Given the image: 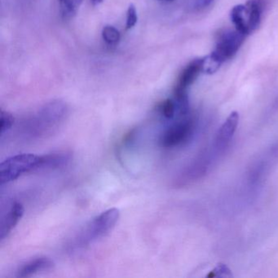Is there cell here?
Wrapping results in <instances>:
<instances>
[{"label": "cell", "mask_w": 278, "mask_h": 278, "mask_svg": "<svg viewBox=\"0 0 278 278\" xmlns=\"http://www.w3.org/2000/svg\"><path fill=\"white\" fill-rule=\"evenodd\" d=\"M68 108L62 100L47 103L20 125L21 136L29 141L45 139L55 134L66 121Z\"/></svg>", "instance_id": "cell-1"}, {"label": "cell", "mask_w": 278, "mask_h": 278, "mask_svg": "<svg viewBox=\"0 0 278 278\" xmlns=\"http://www.w3.org/2000/svg\"><path fill=\"white\" fill-rule=\"evenodd\" d=\"M119 219V211L118 209H108L100 213L74 237L70 248L72 249H82L101 239L112 231Z\"/></svg>", "instance_id": "cell-2"}, {"label": "cell", "mask_w": 278, "mask_h": 278, "mask_svg": "<svg viewBox=\"0 0 278 278\" xmlns=\"http://www.w3.org/2000/svg\"><path fill=\"white\" fill-rule=\"evenodd\" d=\"M41 155L21 154L12 156L0 164L1 185L17 180L23 175L40 171Z\"/></svg>", "instance_id": "cell-3"}, {"label": "cell", "mask_w": 278, "mask_h": 278, "mask_svg": "<svg viewBox=\"0 0 278 278\" xmlns=\"http://www.w3.org/2000/svg\"><path fill=\"white\" fill-rule=\"evenodd\" d=\"M194 121L190 117L176 118L168 125L159 136V145L164 149H173L186 143L194 130Z\"/></svg>", "instance_id": "cell-4"}, {"label": "cell", "mask_w": 278, "mask_h": 278, "mask_svg": "<svg viewBox=\"0 0 278 278\" xmlns=\"http://www.w3.org/2000/svg\"><path fill=\"white\" fill-rule=\"evenodd\" d=\"M239 123V114L233 111L228 117L227 119L221 125L217 131L215 139L213 141L212 146L210 150L212 152L217 159L225 154L229 145L231 143L233 135L237 131V126Z\"/></svg>", "instance_id": "cell-5"}, {"label": "cell", "mask_w": 278, "mask_h": 278, "mask_svg": "<svg viewBox=\"0 0 278 278\" xmlns=\"http://www.w3.org/2000/svg\"><path fill=\"white\" fill-rule=\"evenodd\" d=\"M245 35L239 31H227L224 32L217 40L216 46L213 50L211 55L223 64L225 61L233 58L239 50L243 43Z\"/></svg>", "instance_id": "cell-6"}, {"label": "cell", "mask_w": 278, "mask_h": 278, "mask_svg": "<svg viewBox=\"0 0 278 278\" xmlns=\"http://www.w3.org/2000/svg\"><path fill=\"white\" fill-rule=\"evenodd\" d=\"M24 214V207L22 204L14 203L11 205L6 214L3 215L0 223V239L1 241L6 238L12 232L15 226L18 224Z\"/></svg>", "instance_id": "cell-7"}, {"label": "cell", "mask_w": 278, "mask_h": 278, "mask_svg": "<svg viewBox=\"0 0 278 278\" xmlns=\"http://www.w3.org/2000/svg\"><path fill=\"white\" fill-rule=\"evenodd\" d=\"M201 73H203L202 58H198L192 61L186 67L184 68V70L180 74L175 91L188 92V88L193 84Z\"/></svg>", "instance_id": "cell-8"}, {"label": "cell", "mask_w": 278, "mask_h": 278, "mask_svg": "<svg viewBox=\"0 0 278 278\" xmlns=\"http://www.w3.org/2000/svg\"><path fill=\"white\" fill-rule=\"evenodd\" d=\"M53 265V262L49 258H36L21 266L17 272V276L21 278L30 277L39 272L49 270Z\"/></svg>", "instance_id": "cell-9"}, {"label": "cell", "mask_w": 278, "mask_h": 278, "mask_svg": "<svg viewBox=\"0 0 278 278\" xmlns=\"http://www.w3.org/2000/svg\"><path fill=\"white\" fill-rule=\"evenodd\" d=\"M230 19L236 30L244 35L252 34L249 29V10L246 5H238L230 11Z\"/></svg>", "instance_id": "cell-10"}, {"label": "cell", "mask_w": 278, "mask_h": 278, "mask_svg": "<svg viewBox=\"0 0 278 278\" xmlns=\"http://www.w3.org/2000/svg\"><path fill=\"white\" fill-rule=\"evenodd\" d=\"M72 155L69 152H57L41 155V170H55L67 166L71 162Z\"/></svg>", "instance_id": "cell-11"}, {"label": "cell", "mask_w": 278, "mask_h": 278, "mask_svg": "<svg viewBox=\"0 0 278 278\" xmlns=\"http://www.w3.org/2000/svg\"><path fill=\"white\" fill-rule=\"evenodd\" d=\"M249 15V29L253 33L254 31L260 26L261 21L262 12H263V6H262L261 0H249L246 3Z\"/></svg>", "instance_id": "cell-12"}, {"label": "cell", "mask_w": 278, "mask_h": 278, "mask_svg": "<svg viewBox=\"0 0 278 278\" xmlns=\"http://www.w3.org/2000/svg\"><path fill=\"white\" fill-rule=\"evenodd\" d=\"M82 0H59L60 11L64 19H70L75 16Z\"/></svg>", "instance_id": "cell-13"}, {"label": "cell", "mask_w": 278, "mask_h": 278, "mask_svg": "<svg viewBox=\"0 0 278 278\" xmlns=\"http://www.w3.org/2000/svg\"><path fill=\"white\" fill-rule=\"evenodd\" d=\"M159 115L166 120H174L178 116V108L174 98L164 100L158 107Z\"/></svg>", "instance_id": "cell-14"}, {"label": "cell", "mask_w": 278, "mask_h": 278, "mask_svg": "<svg viewBox=\"0 0 278 278\" xmlns=\"http://www.w3.org/2000/svg\"><path fill=\"white\" fill-rule=\"evenodd\" d=\"M222 63L217 61L211 54H209L207 57L202 58V66H203V73L207 74H215L217 70H219Z\"/></svg>", "instance_id": "cell-15"}, {"label": "cell", "mask_w": 278, "mask_h": 278, "mask_svg": "<svg viewBox=\"0 0 278 278\" xmlns=\"http://www.w3.org/2000/svg\"><path fill=\"white\" fill-rule=\"evenodd\" d=\"M102 38L104 42L109 45H116L120 40V33L115 27L106 25L103 29Z\"/></svg>", "instance_id": "cell-16"}, {"label": "cell", "mask_w": 278, "mask_h": 278, "mask_svg": "<svg viewBox=\"0 0 278 278\" xmlns=\"http://www.w3.org/2000/svg\"><path fill=\"white\" fill-rule=\"evenodd\" d=\"M14 124V118L9 112L1 109L0 112V134L1 136L10 131Z\"/></svg>", "instance_id": "cell-17"}, {"label": "cell", "mask_w": 278, "mask_h": 278, "mask_svg": "<svg viewBox=\"0 0 278 278\" xmlns=\"http://www.w3.org/2000/svg\"><path fill=\"white\" fill-rule=\"evenodd\" d=\"M233 276L231 271L227 266L223 264H217L212 271L207 274V277H230Z\"/></svg>", "instance_id": "cell-18"}, {"label": "cell", "mask_w": 278, "mask_h": 278, "mask_svg": "<svg viewBox=\"0 0 278 278\" xmlns=\"http://www.w3.org/2000/svg\"><path fill=\"white\" fill-rule=\"evenodd\" d=\"M137 21H138V17H137L136 9L134 5H131L127 10V23H126L127 29H131L132 27L135 26Z\"/></svg>", "instance_id": "cell-19"}, {"label": "cell", "mask_w": 278, "mask_h": 278, "mask_svg": "<svg viewBox=\"0 0 278 278\" xmlns=\"http://www.w3.org/2000/svg\"><path fill=\"white\" fill-rule=\"evenodd\" d=\"M194 1L195 5L199 9L207 8V6H209L213 2V0H194Z\"/></svg>", "instance_id": "cell-20"}, {"label": "cell", "mask_w": 278, "mask_h": 278, "mask_svg": "<svg viewBox=\"0 0 278 278\" xmlns=\"http://www.w3.org/2000/svg\"><path fill=\"white\" fill-rule=\"evenodd\" d=\"M91 3H92V5H94V6H96V5H99L100 4H101V3L104 1V0H90Z\"/></svg>", "instance_id": "cell-21"}, {"label": "cell", "mask_w": 278, "mask_h": 278, "mask_svg": "<svg viewBox=\"0 0 278 278\" xmlns=\"http://www.w3.org/2000/svg\"><path fill=\"white\" fill-rule=\"evenodd\" d=\"M158 1H162V2H172L174 0H158Z\"/></svg>", "instance_id": "cell-22"}]
</instances>
